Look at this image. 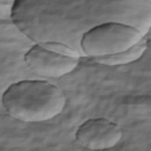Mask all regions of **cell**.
<instances>
[{
    "instance_id": "cell-1",
    "label": "cell",
    "mask_w": 151,
    "mask_h": 151,
    "mask_svg": "<svg viewBox=\"0 0 151 151\" xmlns=\"http://www.w3.org/2000/svg\"><path fill=\"white\" fill-rule=\"evenodd\" d=\"M6 112L25 123L47 122L65 107L66 98L54 84L45 80H20L11 84L1 97Z\"/></svg>"
},
{
    "instance_id": "cell-3",
    "label": "cell",
    "mask_w": 151,
    "mask_h": 151,
    "mask_svg": "<svg viewBox=\"0 0 151 151\" xmlns=\"http://www.w3.org/2000/svg\"><path fill=\"white\" fill-rule=\"evenodd\" d=\"M79 53L60 41H44L33 45L24 55L27 67L42 77L60 78L71 73L79 63Z\"/></svg>"
},
{
    "instance_id": "cell-4",
    "label": "cell",
    "mask_w": 151,
    "mask_h": 151,
    "mask_svg": "<svg viewBox=\"0 0 151 151\" xmlns=\"http://www.w3.org/2000/svg\"><path fill=\"white\" fill-rule=\"evenodd\" d=\"M123 132L118 124L106 118L87 119L76 131V139L85 149L99 151L116 146L122 139Z\"/></svg>"
},
{
    "instance_id": "cell-2",
    "label": "cell",
    "mask_w": 151,
    "mask_h": 151,
    "mask_svg": "<svg viewBox=\"0 0 151 151\" xmlns=\"http://www.w3.org/2000/svg\"><path fill=\"white\" fill-rule=\"evenodd\" d=\"M143 37V32L134 26L105 21L85 31L79 44L87 57H105L129 50L142 41Z\"/></svg>"
},
{
    "instance_id": "cell-5",
    "label": "cell",
    "mask_w": 151,
    "mask_h": 151,
    "mask_svg": "<svg viewBox=\"0 0 151 151\" xmlns=\"http://www.w3.org/2000/svg\"><path fill=\"white\" fill-rule=\"evenodd\" d=\"M146 46H147V41H146V39H143L137 45L130 47L129 50H126L124 52L112 54V55H105V57H93V58H90L88 61L96 63V64H101V65H107V66L132 63L134 60H138L143 55V53L146 50Z\"/></svg>"
}]
</instances>
